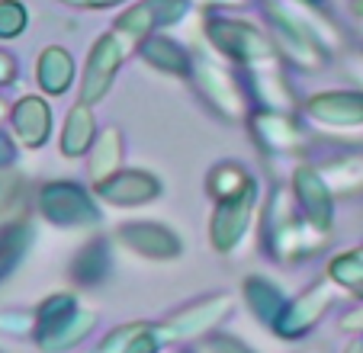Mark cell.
Here are the masks:
<instances>
[{"mask_svg": "<svg viewBox=\"0 0 363 353\" xmlns=\"http://www.w3.org/2000/svg\"><path fill=\"white\" fill-rule=\"evenodd\" d=\"M186 13V0H142L119 20V29L132 35H142L161 23H174Z\"/></svg>", "mask_w": 363, "mask_h": 353, "instance_id": "obj_1", "label": "cell"}, {"mask_svg": "<svg viewBox=\"0 0 363 353\" xmlns=\"http://www.w3.org/2000/svg\"><path fill=\"white\" fill-rule=\"evenodd\" d=\"M209 33L219 45H225L235 55H267L270 45L257 35V29H251L247 23H235V20H213Z\"/></svg>", "mask_w": 363, "mask_h": 353, "instance_id": "obj_2", "label": "cell"}, {"mask_svg": "<svg viewBox=\"0 0 363 353\" xmlns=\"http://www.w3.org/2000/svg\"><path fill=\"white\" fill-rule=\"evenodd\" d=\"M119 65V42L113 35H100L90 55V74H87V96H96L106 81H110L113 68Z\"/></svg>", "mask_w": 363, "mask_h": 353, "instance_id": "obj_3", "label": "cell"}, {"mask_svg": "<svg viewBox=\"0 0 363 353\" xmlns=\"http://www.w3.org/2000/svg\"><path fill=\"white\" fill-rule=\"evenodd\" d=\"M42 81L52 90H62L65 84L71 81V58L62 48H48V52L42 55Z\"/></svg>", "mask_w": 363, "mask_h": 353, "instance_id": "obj_4", "label": "cell"}, {"mask_svg": "<svg viewBox=\"0 0 363 353\" xmlns=\"http://www.w3.org/2000/svg\"><path fill=\"white\" fill-rule=\"evenodd\" d=\"M26 26V10L16 0H4L0 4V35H16Z\"/></svg>", "mask_w": 363, "mask_h": 353, "instance_id": "obj_5", "label": "cell"}, {"mask_svg": "<svg viewBox=\"0 0 363 353\" xmlns=\"http://www.w3.org/2000/svg\"><path fill=\"white\" fill-rule=\"evenodd\" d=\"M203 4H213V7H238V4H247V0H203Z\"/></svg>", "mask_w": 363, "mask_h": 353, "instance_id": "obj_6", "label": "cell"}, {"mask_svg": "<svg viewBox=\"0 0 363 353\" xmlns=\"http://www.w3.org/2000/svg\"><path fill=\"white\" fill-rule=\"evenodd\" d=\"M113 4H123V0H87V7H113Z\"/></svg>", "mask_w": 363, "mask_h": 353, "instance_id": "obj_7", "label": "cell"}, {"mask_svg": "<svg viewBox=\"0 0 363 353\" xmlns=\"http://www.w3.org/2000/svg\"><path fill=\"white\" fill-rule=\"evenodd\" d=\"M354 10L357 13H363V0H354Z\"/></svg>", "mask_w": 363, "mask_h": 353, "instance_id": "obj_8", "label": "cell"}, {"mask_svg": "<svg viewBox=\"0 0 363 353\" xmlns=\"http://www.w3.org/2000/svg\"><path fill=\"white\" fill-rule=\"evenodd\" d=\"M62 4H71V7H77V4H87V0H62Z\"/></svg>", "mask_w": 363, "mask_h": 353, "instance_id": "obj_9", "label": "cell"}]
</instances>
